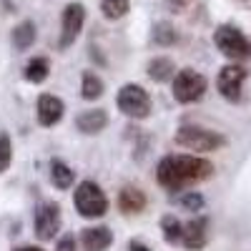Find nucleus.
Instances as JSON below:
<instances>
[{
  "label": "nucleus",
  "mask_w": 251,
  "mask_h": 251,
  "mask_svg": "<svg viewBox=\"0 0 251 251\" xmlns=\"http://www.w3.org/2000/svg\"><path fill=\"white\" fill-rule=\"evenodd\" d=\"M116 106L123 116H128L133 121H143V118L151 116L153 100H151L149 91H146L143 86H138V83H126V86L118 88Z\"/></svg>",
  "instance_id": "nucleus-5"
},
{
  "label": "nucleus",
  "mask_w": 251,
  "mask_h": 251,
  "mask_svg": "<svg viewBox=\"0 0 251 251\" xmlns=\"http://www.w3.org/2000/svg\"><path fill=\"white\" fill-rule=\"evenodd\" d=\"M146 73L153 83H166L171 80L174 73H176V63L169 58V55H158V58H151L149 66H146Z\"/></svg>",
  "instance_id": "nucleus-15"
},
{
  "label": "nucleus",
  "mask_w": 251,
  "mask_h": 251,
  "mask_svg": "<svg viewBox=\"0 0 251 251\" xmlns=\"http://www.w3.org/2000/svg\"><path fill=\"white\" fill-rule=\"evenodd\" d=\"M194 0H166V5H169L174 13H181V10H186L188 5H191Z\"/></svg>",
  "instance_id": "nucleus-26"
},
{
  "label": "nucleus",
  "mask_w": 251,
  "mask_h": 251,
  "mask_svg": "<svg viewBox=\"0 0 251 251\" xmlns=\"http://www.w3.org/2000/svg\"><path fill=\"white\" fill-rule=\"evenodd\" d=\"M35 35H38V30H35V23L33 20H23V23H18L15 28H13V48L15 50H28L33 43H35Z\"/></svg>",
  "instance_id": "nucleus-19"
},
{
  "label": "nucleus",
  "mask_w": 251,
  "mask_h": 251,
  "mask_svg": "<svg viewBox=\"0 0 251 251\" xmlns=\"http://www.w3.org/2000/svg\"><path fill=\"white\" fill-rule=\"evenodd\" d=\"M214 46L219 48V53H224L234 63L251 60V40L244 35L241 28H236L231 23H224L214 30Z\"/></svg>",
  "instance_id": "nucleus-3"
},
{
  "label": "nucleus",
  "mask_w": 251,
  "mask_h": 251,
  "mask_svg": "<svg viewBox=\"0 0 251 251\" xmlns=\"http://www.w3.org/2000/svg\"><path fill=\"white\" fill-rule=\"evenodd\" d=\"M208 241V219L206 216H196L188 224H183L181 231V246L188 251H201Z\"/></svg>",
  "instance_id": "nucleus-11"
},
{
  "label": "nucleus",
  "mask_w": 251,
  "mask_h": 251,
  "mask_svg": "<svg viewBox=\"0 0 251 251\" xmlns=\"http://www.w3.org/2000/svg\"><path fill=\"white\" fill-rule=\"evenodd\" d=\"M13 163V141L8 133L0 131V174H5Z\"/></svg>",
  "instance_id": "nucleus-24"
},
{
  "label": "nucleus",
  "mask_w": 251,
  "mask_h": 251,
  "mask_svg": "<svg viewBox=\"0 0 251 251\" xmlns=\"http://www.w3.org/2000/svg\"><path fill=\"white\" fill-rule=\"evenodd\" d=\"M55 251H75V239L71 234H63V239H58Z\"/></svg>",
  "instance_id": "nucleus-25"
},
{
  "label": "nucleus",
  "mask_w": 251,
  "mask_h": 251,
  "mask_svg": "<svg viewBox=\"0 0 251 251\" xmlns=\"http://www.w3.org/2000/svg\"><path fill=\"white\" fill-rule=\"evenodd\" d=\"M174 203L186 208V211H191V214H199V211H203L206 199L199 191H186V188H183V191H178V196H174Z\"/></svg>",
  "instance_id": "nucleus-20"
},
{
  "label": "nucleus",
  "mask_w": 251,
  "mask_h": 251,
  "mask_svg": "<svg viewBox=\"0 0 251 251\" xmlns=\"http://www.w3.org/2000/svg\"><path fill=\"white\" fill-rule=\"evenodd\" d=\"M75 181V174L73 169L66 163V161H60V158H53L50 161V183L58 188V191H66V188H71Z\"/></svg>",
  "instance_id": "nucleus-17"
},
{
  "label": "nucleus",
  "mask_w": 251,
  "mask_h": 251,
  "mask_svg": "<svg viewBox=\"0 0 251 251\" xmlns=\"http://www.w3.org/2000/svg\"><path fill=\"white\" fill-rule=\"evenodd\" d=\"M153 43L161 46V48H169V46H176L178 43V33L171 23H156L153 25Z\"/></svg>",
  "instance_id": "nucleus-21"
},
{
  "label": "nucleus",
  "mask_w": 251,
  "mask_h": 251,
  "mask_svg": "<svg viewBox=\"0 0 251 251\" xmlns=\"http://www.w3.org/2000/svg\"><path fill=\"white\" fill-rule=\"evenodd\" d=\"M214 163L203 158V156H194V153H171L163 156L156 166V181L158 186H163L166 191L178 194L188 186H196L201 181H208L214 176Z\"/></svg>",
  "instance_id": "nucleus-1"
},
{
  "label": "nucleus",
  "mask_w": 251,
  "mask_h": 251,
  "mask_svg": "<svg viewBox=\"0 0 251 251\" xmlns=\"http://www.w3.org/2000/svg\"><path fill=\"white\" fill-rule=\"evenodd\" d=\"M35 111H38V123L43 128H53L55 123H60L63 113H66V106L63 100L53 93H40L38 96V103H35Z\"/></svg>",
  "instance_id": "nucleus-10"
},
{
  "label": "nucleus",
  "mask_w": 251,
  "mask_h": 251,
  "mask_svg": "<svg viewBox=\"0 0 251 251\" xmlns=\"http://www.w3.org/2000/svg\"><path fill=\"white\" fill-rule=\"evenodd\" d=\"M83 251H108L113 244V231L108 226H88L80 231Z\"/></svg>",
  "instance_id": "nucleus-12"
},
{
  "label": "nucleus",
  "mask_w": 251,
  "mask_h": 251,
  "mask_svg": "<svg viewBox=\"0 0 251 251\" xmlns=\"http://www.w3.org/2000/svg\"><path fill=\"white\" fill-rule=\"evenodd\" d=\"M249 78V68L244 66V63H228V66H224L216 75V91L221 93L224 100L228 103H239L241 96H244V83Z\"/></svg>",
  "instance_id": "nucleus-7"
},
{
  "label": "nucleus",
  "mask_w": 251,
  "mask_h": 251,
  "mask_svg": "<svg viewBox=\"0 0 251 251\" xmlns=\"http://www.w3.org/2000/svg\"><path fill=\"white\" fill-rule=\"evenodd\" d=\"M128 10H131L128 0H103L100 3V13L106 15L108 20H121Z\"/></svg>",
  "instance_id": "nucleus-23"
},
{
  "label": "nucleus",
  "mask_w": 251,
  "mask_h": 251,
  "mask_svg": "<svg viewBox=\"0 0 251 251\" xmlns=\"http://www.w3.org/2000/svg\"><path fill=\"white\" fill-rule=\"evenodd\" d=\"M15 251H43V249H40V246H18Z\"/></svg>",
  "instance_id": "nucleus-28"
},
{
  "label": "nucleus",
  "mask_w": 251,
  "mask_h": 251,
  "mask_svg": "<svg viewBox=\"0 0 251 251\" xmlns=\"http://www.w3.org/2000/svg\"><path fill=\"white\" fill-rule=\"evenodd\" d=\"M83 23H86V8L83 3H68L63 8L60 15V38H58V48L66 50L75 43V38L83 30Z\"/></svg>",
  "instance_id": "nucleus-8"
},
{
  "label": "nucleus",
  "mask_w": 251,
  "mask_h": 251,
  "mask_svg": "<svg viewBox=\"0 0 251 251\" xmlns=\"http://www.w3.org/2000/svg\"><path fill=\"white\" fill-rule=\"evenodd\" d=\"M146 206H149V196H146L138 186H123L118 191V208H121V214L136 216V214L143 211Z\"/></svg>",
  "instance_id": "nucleus-13"
},
{
  "label": "nucleus",
  "mask_w": 251,
  "mask_h": 251,
  "mask_svg": "<svg viewBox=\"0 0 251 251\" xmlns=\"http://www.w3.org/2000/svg\"><path fill=\"white\" fill-rule=\"evenodd\" d=\"M108 126V113L103 108H91V111H83L78 118H75V128L80 133H88V136H96L100 133L103 128Z\"/></svg>",
  "instance_id": "nucleus-14"
},
{
  "label": "nucleus",
  "mask_w": 251,
  "mask_h": 251,
  "mask_svg": "<svg viewBox=\"0 0 251 251\" xmlns=\"http://www.w3.org/2000/svg\"><path fill=\"white\" fill-rule=\"evenodd\" d=\"M33 226H35V236H38L40 241L55 239V234L60 231V206H58L55 201L38 203Z\"/></svg>",
  "instance_id": "nucleus-9"
},
{
  "label": "nucleus",
  "mask_w": 251,
  "mask_h": 251,
  "mask_svg": "<svg viewBox=\"0 0 251 251\" xmlns=\"http://www.w3.org/2000/svg\"><path fill=\"white\" fill-rule=\"evenodd\" d=\"M73 206L83 219H103L108 214V196L96 181H83L73 191Z\"/></svg>",
  "instance_id": "nucleus-4"
},
{
  "label": "nucleus",
  "mask_w": 251,
  "mask_h": 251,
  "mask_svg": "<svg viewBox=\"0 0 251 251\" xmlns=\"http://www.w3.org/2000/svg\"><path fill=\"white\" fill-rule=\"evenodd\" d=\"M161 231H163V239L169 244H181V231H183V224L174 216V214H166L161 219Z\"/></svg>",
  "instance_id": "nucleus-22"
},
{
  "label": "nucleus",
  "mask_w": 251,
  "mask_h": 251,
  "mask_svg": "<svg viewBox=\"0 0 251 251\" xmlns=\"http://www.w3.org/2000/svg\"><path fill=\"white\" fill-rule=\"evenodd\" d=\"M174 141L186 151H194V153H214L219 149L226 146V136L214 131V128H203V126L196 123H183L181 128L176 131Z\"/></svg>",
  "instance_id": "nucleus-2"
},
{
  "label": "nucleus",
  "mask_w": 251,
  "mask_h": 251,
  "mask_svg": "<svg viewBox=\"0 0 251 251\" xmlns=\"http://www.w3.org/2000/svg\"><path fill=\"white\" fill-rule=\"evenodd\" d=\"M128 249H131V251H151L149 246L141 244V241H131V244H128Z\"/></svg>",
  "instance_id": "nucleus-27"
},
{
  "label": "nucleus",
  "mask_w": 251,
  "mask_h": 251,
  "mask_svg": "<svg viewBox=\"0 0 251 251\" xmlns=\"http://www.w3.org/2000/svg\"><path fill=\"white\" fill-rule=\"evenodd\" d=\"M103 91H106V86H103V80L96 71H83L80 75V98L83 100H98L103 96Z\"/></svg>",
  "instance_id": "nucleus-18"
},
{
  "label": "nucleus",
  "mask_w": 251,
  "mask_h": 251,
  "mask_svg": "<svg viewBox=\"0 0 251 251\" xmlns=\"http://www.w3.org/2000/svg\"><path fill=\"white\" fill-rule=\"evenodd\" d=\"M48 75H50V60L46 58V55H35V58H30L28 63H25V68H23V78L28 80V83H46L48 80Z\"/></svg>",
  "instance_id": "nucleus-16"
},
{
  "label": "nucleus",
  "mask_w": 251,
  "mask_h": 251,
  "mask_svg": "<svg viewBox=\"0 0 251 251\" xmlns=\"http://www.w3.org/2000/svg\"><path fill=\"white\" fill-rule=\"evenodd\" d=\"M171 80H174V83H171V93H174L176 103H181V106L199 103V100L206 96V88H208L206 75L199 73V71H194V68L176 71Z\"/></svg>",
  "instance_id": "nucleus-6"
}]
</instances>
